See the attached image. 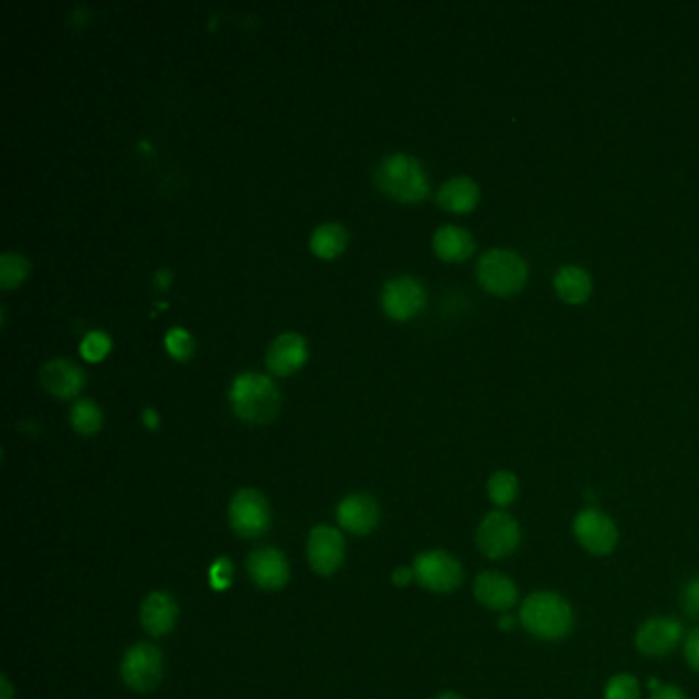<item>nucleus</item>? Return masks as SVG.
Instances as JSON below:
<instances>
[{
    "mask_svg": "<svg viewBox=\"0 0 699 699\" xmlns=\"http://www.w3.org/2000/svg\"><path fill=\"white\" fill-rule=\"evenodd\" d=\"M519 622L536 640L558 643L571 636L574 612L571 603L557 591H536L521 603Z\"/></svg>",
    "mask_w": 699,
    "mask_h": 699,
    "instance_id": "nucleus-1",
    "label": "nucleus"
},
{
    "mask_svg": "<svg viewBox=\"0 0 699 699\" xmlns=\"http://www.w3.org/2000/svg\"><path fill=\"white\" fill-rule=\"evenodd\" d=\"M230 406L246 423L267 425L279 413L282 396L272 378L257 371H246L232 382Z\"/></svg>",
    "mask_w": 699,
    "mask_h": 699,
    "instance_id": "nucleus-2",
    "label": "nucleus"
},
{
    "mask_svg": "<svg viewBox=\"0 0 699 699\" xmlns=\"http://www.w3.org/2000/svg\"><path fill=\"white\" fill-rule=\"evenodd\" d=\"M378 189L402 203H419L428 195V177L423 165L409 155L385 157L373 174Z\"/></svg>",
    "mask_w": 699,
    "mask_h": 699,
    "instance_id": "nucleus-3",
    "label": "nucleus"
},
{
    "mask_svg": "<svg viewBox=\"0 0 699 699\" xmlns=\"http://www.w3.org/2000/svg\"><path fill=\"white\" fill-rule=\"evenodd\" d=\"M528 263L509 248H490L478 261V282L485 292L497 298L519 294L528 284Z\"/></svg>",
    "mask_w": 699,
    "mask_h": 699,
    "instance_id": "nucleus-4",
    "label": "nucleus"
},
{
    "mask_svg": "<svg viewBox=\"0 0 699 699\" xmlns=\"http://www.w3.org/2000/svg\"><path fill=\"white\" fill-rule=\"evenodd\" d=\"M523 540V531L513 515L507 511H493L486 515L476 529V546L483 557L502 560L513 557Z\"/></svg>",
    "mask_w": 699,
    "mask_h": 699,
    "instance_id": "nucleus-5",
    "label": "nucleus"
},
{
    "mask_svg": "<svg viewBox=\"0 0 699 699\" xmlns=\"http://www.w3.org/2000/svg\"><path fill=\"white\" fill-rule=\"evenodd\" d=\"M229 521L234 533L246 540H255L267 533L272 526V509L265 495L255 488L239 490L230 500Z\"/></svg>",
    "mask_w": 699,
    "mask_h": 699,
    "instance_id": "nucleus-6",
    "label": "nucleus"
},
{
    "mask_svg": "<svg viewBox=\"0 0 699 699\" xmlns=\"http://www.w3.org/2000/svg\"><path fill=\"white\" fill-rule=\"evenodd\" d=\"M165 675V660L158 646L138 643L129 646L121 660V679L136 693L155 691Z\"/></svg>",
    "mask_w": 699,
    "mask_h": 699,
    "instance_id": "nucleus-7",
    "label": "nucleus"
},
{
    "mask_svg": "<svg viewBox=\"0 0 699 699\" xmlns=\"http://www.w3.org/2000/svg\"><path fill=\"white\" fill-rule=\"evenodd\" d=\"M414 579L431 593H452L464 581V569L457 558L445 550H427L414 558Z\"/></svg>",
    "mask_w": 699,
    "mask_h": 699,
    "instance_id": "nucleus-8",
    "label": "nucleus"
},
{
    "mask_svg": "<svg viewBox=\"0 0 699 699\" xmlns=\"http://www.w3.org/2000/svg\"><path fill=\"white\" fill-rule=\"evenodd\" d=\"M572 531L576 542L591 557H610L619 542V531L614 519L595 507H586L576 513Z\"/></svg>",
    "mask_w": 699,
    "mask_h": 699,
    "instance_id": "nucleus-9",
    "label": "nucleus"
},
{
    "mask_svg": "<svg viewBox=\"0 0 699 699\" xmlns=\"http://www.w3.org/2000/svg\"><path fill=\"white\" fill-rule=\"evenodd\" d=\"M684 638V624L677 617L655 615L636 629L634 644L644 657L660 658L671 655Z\"/></svg>",
    "mask_w": 699,
    "mask_h": 699,
    "instance_id": "nucleus-10",
    "label": "nucleus"
},
{
    "mask_svg": "<svg viewBox=\"0 0 699 699\" xmlns=\"http://www.w3.org/2000/svg\"><path fill=\"white\" fill-rule=\"evenodd\" d=\"M425 304H427L425 287L419 279L409 275L390 279L382 292L384 313L394 320H411L414 316L421 315Z\"/></svg>",
    "mask_w": 699,
    "mask_h": 699,
    "instance_id": "nucleus-11",
    "label": "nucleus"
},
{
    "mask_svg": "<svg viewBox=\"0 0 699 699\" xmlns=\"http://www.w3.org/2000/svg\"><path fill=\"white\" fill-rule=\"evenodd\" d=\"M308 562L320 576H330L343 566L345 538L339 529L318 526L308 536Z\"/></svg>",
    "mask_w": 699,
    "mask_h": 699,
    "instance_id": "nucleus-12",
    "label": "nucleus"
},
{
    "mask_svg": "<svg viewBox=\"0 0 699 699\" xmlns=\"http://www.w3.org/2000/svg\"><path fill=\"white\" fill-rule=\"evenodd\" d=\"M474 597L490 612H509L519 603L513 579L499 571L480 572L474 579Z\"/></svg>",
    "mask_w": 699,
    "mask_h": 699,
    "instance_id": "nucleus-13",
    "label": "nucleus"
},
{
    "mask_svg": "<svg viewBox=\"0 0 699 699\" xmlns=\"http://www.w3.org/2000/svg\"><path fill=\"white\" fill-rule=\"evenodd\" d=\"M337 521L353 536H368L380 523V505L368 493L349 495L337 507Z\"/></svg>",
    "mask_w": 699,
    "mask_h": 699,
    "instance_id": "nucleus-14",
    "label": "nucleus"
},
{
    "mask_svg": "<svg viewBox=\"0 0 699 699\" xmlns=\"http://www.w3.org/2000/svg\"><path fill=\"white\" fill-rule=\"evenodd\" d=\"M246 571L251 581L265 591L284 589L289 581V564L287 558L275 548H258L251 552L246 560Z\"/></svg>",
    "mask_w": 699,
    "mask_h": 699,
    "instance_id": "nucleus-15",
    "label": "nucleus"
},
{
    "mask_svg": "<svg viewBox=\"0 0 699 699\" xmlns=\"http://www.w3.org/2000/svg\"><path fill=\"white\" fill-rule=\"evenodd\" d=\"M177 617H179V605L171 593L152 591L144 597L140 622L150 636L158 638V636L171 634L177 624Z\"/></svg>",
    "mask_w": 699,
    "mask_h": 699,
    "instance_id": "nucleus-16",
    "label": "nucleus"
},
{
    "mask_svg": "<svg viewBox=\"0 0 699 699\" xmlns=\"http://www.w3.org/2000/svg\"><path fill=\"white\" fill-rule=\"evenodd\" d=\"M40 378L43 388L62 400L74 399L85 385V373L68 359H54L45 363Z\"/></svg>",
    "mask_w": 699,
    "mask_h": 699,
    "instance_id": "nucleus-17",
    "label": "nucleus"
},
{
    "mask_svg": "<svg viewBox=\"0 0 699 699\" xmlns=\"http://www.w3.org/2000/svg\"><path fill=\"white\" fill-rule=\"evenodd\" d=\"M308 359V345L296 332L279 335L267 349V366L275 375H289L300 370Z\"/></svg>",
    "mask_w": 699,
    "mask_h": 699,
    "instance_id": "nucleus-18",
    "label": "nucleus"
},
{
    "mask_svg": "<svg viewBox=\"0 0 699 699\" xmlns=\"http://www.w3.org/2000/svg\"><path fill=\"white\" fill-rule=\"evenodd\" d=\"M437 203L452 214H470L480 203V187L470 177H454L437 191Z\"/></svg>",
    "mask_w": 699,
    "mask_h": 699,
    "instance_id": "nucleus-19",
    "label": "nucleus"
},
{
    "mask_svg": "<svg viewBox=\"0 0 699 699\" xmlns=\"http://www.w3.org/2000/svg\"><path fill=\"white\" fill-rule=\"evenodd\" d=\"M433 248L437 257L447 263H462L472 257L476 251V243L472 239L470 232L459 226H442L433 236Z\"/></svg>",
    "mask_w": 699,
    "mask_h": 699,
    "instance_id": "nucleus-20",
    "label": "nucleus"
},
{
    "mask_svg": "<svg viewBox=\"0 0 699 699\" xmlns=\"http://www.w3.org/2000/svg\"><path fill=\"white\" fill-rule=\"evenodd\" d=\"M554 289H557L560 300L576 306V304H583L591 298L593 279L583 267L564 265L554 275Z\"/></svg>",
    "mask_w": 699,
    "mask_h": 699,
    "instance_id": "nucleus-21",
    "label": "nucleus"
},
{
    "mask_svg": "<svg viewBox=\"0 0 699 699\" xmlns=\"http://www.w3.org/2000/svg\"><path fill=\"white\" fill-rule=\"evenodd\" d=\"M347 241H349V234H347L345 226L337 224V222H329V224H322L315 230V234L310 239V248L316 257L335 258L339 257L347 248Z\"/></svg>",
    "mask_w": 699,
    "mask_h": 699,
    "instance_id": "nucleus-22",
    "label": "nucleus"
},
{
    "mask_svg": "<svg viewBox=\"0 0 699 699\" xmlns=\"http://www.w3.org/2000/svg\"><path fill=\"white\" fill-rule=\"evenodd\" d=\"M486 493H488V499L493 500V505L499 507L500 511H505L519 497L517 474L511 470L493 472L486 483Z\"/></svg>",
    "mask_w": 699,
    "mask_h": 699,
    "instance_id": "nucleus-23",
    "label": "nucleus"
},
{
    "mask_svg": "<svg viewBox=\"0 0 699 699\" xmlns=\"http://www.w3.org/2000/svg\"><path fill=\"white\" fill-rule=\"evenodd\" d=\"M72 427L81 435H95L103 427V413L93 400H78L71 411Z\"/></svg>",
    "mask_w": 699,
    "mask_h": 699,
    "instance_id": "nucleus-24",
    "label": "nucleus"
},
{
    "mask_svg": "<svg viewBox=\"0 0 699 699\" xmlns=\"http://www.w3.org/2000/svg\"><path fill=\"white\" fill-rule=\"evenodd\" d=\"M29 261L17 253H4L0 257V286L4 289L19 287L29 275Z\"/></svg>",
    "mask_w": 699,
    "mask_h": 699,
    "instance_id": "nucleus-25",
    "label": "nucleus"
},
{
    "mask_svg": "<svg viewBox=\"0 0 699 699\" xmlns=\"http://www.w3.org/2000/svg\"><path fill=\"white\" fill-rule=\"evenodd\" d=\"M605 699H640V684L629 672H617L605 686Z\"/></svg>",
    "mask_w": 699,
    "mask_h": 699,
    "instance_id": "nucleus-26",
    "label": "nucleus"
},
{
    "mask_svg": "<svg viewBox=\"0 0 699 699\" xmlns=\"http://www.w3.org/2000/svg\"><path fill=\"white\" fill-rule=\"evenodd\" d=\"M109 349H112L109 337L105 332H100V330H93V332L86 335L83 343H81V356L85 357L86 361H91V363H97V361H100L103 357L109 353Z\"/></svg>",
    "mask_w": 699,
    "mask_h": 699,
    "instance_id": "nucleus-27",
    "label": "nucleus"
},
{
    "mask_svg": "<svg viewBox=\"0 0 699 699\" xmlns=\"http://www.w3.org/2000/svg\"><path fill=\"white\" fill-rule=\"evenodd\" d=\"M165 345H167V351H169L174 359H179V361L189 359V357L193 356V349H195L191 335H189L186 329H179V327H174V329L167 332Z\"/></svg>",
    "mask_w": 699,
    "mask_h": 699,
    "instance_id": "nucleus-28",
    "label": "nucleus"
},
{
    "mask_svg": "<svg viewBox=\"0 0 699 699\" xmlns=\"http://www.w3.org/2000/svg\"><path fill=\"white\" fill-rule=\"evenodd\" d=\"M679 603H681V610L686 612L689 617L699 619V574L689 579L684 589H681V595H679Z\"/></svg>",
    "mask_w": 699,
    "mask_h": 699,
    "instance_id": "nucleus-29",
    "label": "nucleus"
},
{
    "mask_svg": "<svg viewBox=\"0 0 699 699\" xmlns=\"http://www.w3.org/2000/svg\"><path fill=\"white\" fill-rule=\"evenodd\" d=\"M232 583V562L229 558H220L212 564V586L226 589Z\"/></svg>",
    "mask_w": 699,
    "mask_h": 699,
    "instance_id": "nucleus-30",
    "label": "nucleus"
},
{
    "mask_svg": "<svg viewBox=\"0 0 699 699\" xmlns=\"http://www.w3.org/2000/svg\"><path fill=\"white\" fill-rule=\"evenodd\" d=\"M684 655L691 671L699 672V628H693L686 636L684 643Z\"/></svg>",
    "mask_w": 699,
    "mask_h": 699,
    "instance_id": "nucleus-31",
    "label": "nucleus"
},
{
    "mask_svg": "<svg viewBox=\"0 0 699 699\" xmlns=\"http://www.w3.org/2000/svg\"><path fill=\"white\" fill-rule=\"evenodd\" d=\"M653 689L655 691H653V698L650 699H689L681 687L653 684Z\"/></svg>",
    "mask_w": 699,
    "mask_h": 699,
    "instance_id": "nucleus-32",
    "label": "nucleus"
},
{
    "mask_svg": "<svg viewBox=\"0 0 699 699\" xmlns=\"http://www.w3.org/2000/svg\"><path fill=\"white\" fill-rule=\"evenodd\" d=\"M414 579L413 569H406V566H400L396 571L392 572V583L396 586H406Z\"/></svg>",
    "mask_w": 699,
    "mask_h": 699,
    "instance_id": "nucleus-33",
    "label": "nucleus"
},
{
    "mask_svg": "<svg viewBox=\"0 0 699 699\" xmlns=\"http://www.w3.org/2000/svg\"><path fill=\"white\" fill-rule=\"evenodd\" d=\"M0 686H2V699H13V687H11V681L7 675H2Z\"/></svg>",
    "mask_w": 699,
    "mask_h": 699,
    "instance_id": "nucleus-34",
    "label": "nucleus"
},
{
    "mask_svg": "<svg viewBox=\"0 0 699 699\" xmlns=\"http://www.w3.org/2000/svg\"><path fill=\"white\" fill-rule=\"evenodd\" d=\"M144 423H146V425L150 428L157 427L158 416L152 409H146V411H144Z\"/></svg>",
    "mask_w": 699,
    "mask_h": 699,
    "instance_id": "nucleus-35",
    "label": "nucleus"
},
{
    "mask_svg": "<svg viewBox=\"0 0 699 699\" xmlns=\"http://www.w3.org/2000/svg\"><path fill=\"white\" fill-rule=\"evenodd\" d=\"M435 699H464L459 693H454V691H445V693H439Z\"/></svg>",
    "mask_w": 699,
    "mask_h": 699,
    "instance_id": "nucleus-36",
    "label": "nucleus"
}]
</instances>
